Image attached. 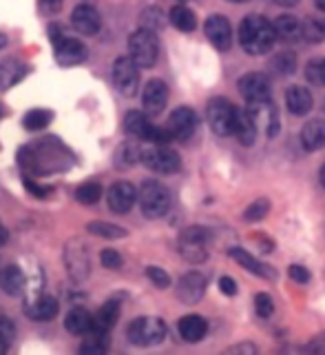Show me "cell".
Returning a JSON list of instances; mask_svg holds the SVG:
<instances>
[{"label": "cell", "instance_id": "obj_1", "mask_svg": "<svg viewBox=\"0 0 325 355\" xmlns=\"http://www.w3.org/2000/svg\"><path fill=\"white\" fill-rule=\"evenodd\" d=\"M237 36H239V44L243 47V51L250 55H263L270 51L277 42L275 25L270 20H266L263 16H257V14H250L241 20Z\"/></svg>", "mask_w": 325, "mask_h": 355}, {"label": "cell", "instance_id": "obj_2", "mask_svg": "<svg viewBox=\"0 0 325 355\" xmlns=\"http://www.w3.org/2000/svg\"><path fill=\"white\" fill-rule=\"evenodd\" d=\"M138 202H140V209L142 214L155 220V218H164L168 211H171V191H168V187H164L162 182L158 180H147L138 191Z\"/></svg>", "mask_w": 325, "mask_h": 355}, {"label": "cell", "instance_id": "obj_3", "mask_svg": "<svg viewBox=\"0 0 325 355\" xmlns=\"http://www.w3.org/2000/svg\"><path fill=\"white\" fill-rule=\"evenodd\" d=\"M129 55L136 60L140 67L149 69L160 58V40L155 36V31L140 27L138 31L131 33L129 38Z\"/></svg>", "mask_w": 325, "mask_h": 355}, {"label": "cell", "instance_id": "obj_4", "mask_svg": "<svg viewBox=\"0 0 325 355\" xmlns=\"http://www.w3.org/2000/svg\"><path fill=\"white\" fill-rule=\"evenodd\" d=\"M127 338L136 347H155L166 338V324L160 318H138L127 329Z\"/></svg>", "mask_w": 325, "mask_h": 355}, {"label": "cell", "instance_id": "obj_5", "mask_svg": "<svg viewBox=\"0 0 325 355\" xmlns=\"http://www.w3.org/2000/svg\"><path fill=\"white\" fill-rule=\"evenodd\" d=\"M208 240L210 233L206 227H188L182 231V236L177 240V251L190 264H199L208 258Z\"/></svg>", "mask_w": 325, "mask_h": 355}, {"label": "cell", "instance_id": "obj_6", "mask_svg": "<svg viewBox=\"0 0 325 355\" xmlns=\"http://www.w3.org/2000/svg\"><path fill=\"white\" fill-rule=\"evenodd\" d=\"M144 166H149L155 173H164L171 175L182 169V158L175 149H171L168 144H151V147L142 149V158Z\"/></svg>", "mask_w": 325, "mask_h": 355}, {"label": "cell", "instance_id": "obj_7", "mask_svg": "<svg viewBox=\"0 0 325 355\" xmlns=\"http://www.w3.org/2000/svg\"><path fill=\"white\" fill-rule=\"evenodd\" d=\"M51 42H53V49H55V60L62 67H73V64H80L86 60V47L75 38L64 36V33L58 27H51Z\"/></svg>", "mask_w": 325, "mask_h": 355}, {"label": "cell", "instance_id": "obj_8", "mask_svg": "<svg viewBox=\"0 0 325 355\" xmlns=\"http://www.w3.org/2000/svg\"><path fill=\"white\" fill-rule=\"evenodd\" d=\"M113 85L122 96H136L140 89V64L131 58V55H122L113 62Z\"/></svg>", "mask_w": 325, "mask_h": 355}, {"label": "cell", "instance_id": "obj_9", "mask_svg": "<svg viewBox=\"0 0 325 355\" xmlns=\"http://www.w3.org/2000/svg\"><path fill=\"white\" fill-rule=\"evenodd\" d=\"M234 114L237 109L230 105V100L226 98H212L208 107H206V118L210 129L217 133V136H230L232 127H234Z\"/></svg>", "mask_w": 325, "mask_h": 355}, {"label": "cell", "instance_id": "obj_10", "mask_svg": "<svg viewBox=\"0 0 325 355\" xmlns=\"http://www.w3.org/2000/svg\"><path fill=\"white\" fill-rule=\"evenodd\" d=\"M64 269L69 271V275L75 282H82L84 277L91 271V262H89V253L86 247L77 240L69 242L64 249Z\"/></svg>", "mask_w": 325, "mask_h": 355}, {"label": "cell", "instance_id": "obj_11", "mask_svg": "<svg viewBox=\"0 0 325 355\" xmlns=\"http://www.w3.org/2000/svg\"><path fill=\"white\" fill-rule=\"evenodd\" d=\"M239 94L248 100V103H259V100H270L272 98V85L270 78L263 73H245L237 83Z\"/></svg>", "mask_w": 325, "mask_h": 355}, {"label": "cell", "instance_id": "obj_12", "mask_svg": "<svg viewBox=\"0 0 325 355\" xmlns=\"http://www.w3.org/2000/svg\"><path fill=\"white\" fill-rule=\"evenodd\" d=\"M197 125H199V118L190 107H177L171 114V118H168V131L173 133L175 140H182V142L195 136Z\"/></svg>", "mask_w": 325, "mask_h": 355}, {"label": "cell", "instance_id": "obj_13", "mask_svg": "<svg viewBox=\"0 0 325 355\" xmlns=\"http://www.w3.org/2000/svg\"><path fill=\"white\" fill-rule=\"evenodd\" d=\"M106 202L109 209L118 216H124L133 209V205L138 202V189L131 182H115L111 184L109 193H106Z\"/></svg>", "mask_w": 325, "mask_h": 355}, {"label": "cell", "instance_id": "obj_14", "mask_svg": "<svg viewBox=\"0 0 325 355\" xmlns=\"http://www.w3.org/2000/svg\"><path fill=\"white\" fill-rule=\"evenodd\" d=\"M250 114L257 122V129H263L268 138H275L279 133V114L272 100H259V103H248Z\"/></svg>", "mask_w": 325, "mask_h": 355}, {"label": "cell", "instance_id": "obj_15", "mask_svg": "<svg viewBox=\"0 0 325 355\" xmlns=\"http://www.w3.org/2000/svg\"><path fill=\"white\" fill-rule=\"evenodd\" d=\"M204 31L212 47H217L219 51H228L232 47V27L226 16H210L204 25Z\"/></svg>", "mask_w": 325, "mask_h": 355}, {"label": "cell", "instance_id": "obj_16", "mask_svg": "<svg viewBox=\"0 0 325 355\" xmlns=\"http://www.w3.org/2000/svg\"><path fill=\"white\" fill-rule=\"evenodd\" d=\"M206 275L199 271H190L182 275V280L177 282V297L184 304H197L206 293Z\"/></svg>", "mask_w": 325, "mask_h": 355}, {"label": "cell", "instance_id": "obj_17", "mask_svg": "<svg viewBox=\"0 0 325 355\" xmlns=\"http://www.w3.org/2000/svg\"><path fill=\"white\" fill-rule=\"evenodd\" d=\"M168 103V87L160 78H153L142 92V107L149 116H160Z\"/></svg>", "mask_w": 325, "mask_h": 355}, {"label": "cell", "instance_id": "obj_18", "mask_svg": "<svg viewBox=\"0 0 325 355\" xmlns=\"http://www.w3.org/2000/svg\"><path fill=\"white\" fill-rule=\"evenodd\" d=\"M71 25L82 36H95L102 27V18H100L98 9L91 5H77L71 14Z\"/></svg>", "mask_w": 325, "mask_h": 355}, {"label": "cell", "instance_id": "obj_19", "mask_svg": "<svg viewBox=\"0 0 325 355\" xmlns=\"http://www.w3.org/2000/svg\"><path fill=\"white\" fill-rule=\"evenodd\" d=\"M272 25H275L277 40H281L286 44H295L299 40H304V22H299L297 16L284 14V16H279Z\"/></svg>", "mask_w": 325, "mask_h": 355}, {"label": "cell", "instance_id": "obj_20", "mask_svg": "<svg viewBox=\"0 0 325 355\" xmlns=\"http://www.w3.org/2000/svg\"><path fill=\"white\" fill-rule=\"evenodd\" d=\"M234 138H237L243 147H252L257 140V122L250 114V109H237L234 114V127H232Z\"/></svg>", "mask_w": 325, "mask_h": 355}, {"label": "cell", "instance_id": "obj_21", "mask_svg": "<svg viewBox=\"0 0 325 355\" xmlns=\"http://www.w3.org/2000/svg\"><path fill=\"white\" fill-rule=\"evenodd\" d=\"M312 105H315V98H312L310 89L301 87V85H292L286 92V107L292 116H306L310 114Z\"/></svg>", "mask_w": 325, "mask_h": 355}, {"label": "cell", "instance_id": "obj_22", "mask_svg": "<svg viewBox=\"0 0 325 355\" xmlns=\"http://www.w3.org/2000/svg\"><path fill=\"white\" fill-rule=\"evenodd\" d=\"M25 313L27 318L36 322H49L58 315V300L51 295H38V297H33L31 302H27Z\"/></svg>", "mask_w": 325, "mask_h": 355}, {"label": "cell", "instance_id": "obj_23", "mask_svg": "<svg viewBox=\"0 0 325 355\" xmlns=\"http://www.w3.org/2000/svg\"><path fill=\"white\" fill-rule=\"evenodd\" d=\"M228 253H230V258H232L234 262H237V264H241L245 271H250V273L259 275V277H266V280H272V277H277V273L270 269V266H266L263 262H259L252 253H248L245 249H241V247H232Z\"/></svg>", "mask_w": 325, "mask_h": 355}, {"label": "cell", "instance_id": "obj_24", "mask_svg": "<svg viewBox=\"0 0 325 355\" xmlns=\"http://www.w3.org/2000/svg\"><path fill=\"white\" fill-rule=\"evenodd\" d=\"M93 322H95V315L89 313L86 309L77 306L66 313L64 329L73 333V336H89V333H93Z\"/></svg>", "mask_w": 325, "mask_h": 355}, {"label": "cell", "instance_id": "obj_25", "mask_svg": "<svg viewBox=\"0 0 325 355\" xmlns=\"http://www.w3.org/2000/svg\"><path fill=\"white\" fill-rule=\"evenodd\" d=\"M177 331H179V336H182V340L193 344V342H199V340L206 338L208 322L201 315H184L182 320H179Z\"/></svg>", "mask_w": 325, "mask_h": 355}, {"label": "cell", "instance_id": "obj_26", "mask_svg": "<svg viewBox=\"0 0 325 355\" xmlns=\"http://www.w3.org/2000/svg\"><path fill=\"white\" fill-rule=\"evenodd\" d=\"M301 144L306 151H319L325 147V120H310L301 129Z\"/></svg>", "mask_w": 325, "mask_h": 355}, {"label": "cell", "instance_id": "obj_27", "mask_svg": "<svg viewBox=\"0 0 325 355\" xmlns=\"http://www.w3.org/2000/svg\"><path fill=\"white\" fill-rule=\"evenodd\" d=\"M120 318V300H109L100 311L95 313V322H93V331H100V333H109L111 329L115 327V322Z\"/></svg>", "mask_w": 325, "mask_h": 355}, {"label": "cell", "instance_id": "obj_28", "mask_svg": "<svg viewBox=\"0 0 325 355\" xmlns=\"http://www.w3.org/2000/svg\"><path fill=\"white\" fill-rule=\"evenodd\" d=\"M0 288L7 295H18L22 288H25V273L18 264H7L3 271H0Z\"/></svg>", "mask_w": 325, "mask_h": 355}, {"label": "cell", "instance_id": "obj_29", "mask_svg": "<svg viewBox=\"0 0 325 355\" xmlns=\"http://www.w3.org/2000/svg\"><path fill=\"white\" fill-rule=\"evenodd\" d=\"M27 71H29V67L18 62V60H5V62H0V89H3V92H7V89L18 85L22 78L27 76Z\"/></svg>", "mask_w": 325, "mask_h": 355}, {"label": "cell", "instance_id": "obj_30", "mask_svg": "<svg viewBox=\"0 0 325 355\" xmlns=\"http://www.w3.org/2000/svg\"><path fill=\"white\" fill-rule=\"evenodd\" d=\"M168 20L173 22V27L175 29H179V31H193L195 27H197V18H195V14L190 11L186 5H175L173 9H171V14H168Z\"/></svg>", "mask_w": 325, "mask_h": 355}, {"label": "cell", "instance_id": "obj_31", "mask_svg": "<svg viewBox=\"0 0 325 355\" xmlns=\"http://www.w3.org/2000/svg\"><path fill=\"white\" fill-rule=\"evenodd\" d=\"M86 231L93 233V236L106 238V240H118V238L127 236V229H122L118 225H111V222H89Z\"/></svg>", "mask_w": 325, "mask_h": 355}, {"label": "cell", "instance_id": "obj_32", "mask_svg": "<svg viewBox=\"0 0 325 355\" xmlns=\"http://www.w3.org/2000/svg\"><path fill=\"white\" fill-rule=\"evenodd\" d=\"M304 40L319 44L325 40V18H306L304 20Z\"/></svg>", "mask_w": 325, "mask_h": 355}, {"label": "cell", "instance_id": "obj_33", "mask_svg": "<svg viewBox=\"0 0 325 355\" xmlns=\"http://www.w3.org/2000/svg\"><path fill=\"white\" fill-rule=\"evenodd\" d=\"M270 69L277 76H290V73H295V69H297V55L290 53V51L277 53L275 58H272V62H270Z\"/></svg>", "mask_w": 325, "mask_h": 355}, {"label": "cell", "instance_id": "obj_34", "mask_svg": "<svg viewBox=\"0 0 325 355\" xmlns=\"http://www.w3.org/2000/svg\"><path fill=\"white\" fill-rule=\"evenodd\" d=\"M51 118H53V114L47 109H31L25 116V120H22V125H25V129H29V131H40L49 125Z\"/></svg>", "mask_w": 325, "mask_h": 355}, {"label": "cell", "instance_id": "obj_35", "mask_svg": "<svg viewBox=\"0 0 325 355\" xmlns=\"http://www.w3.org/2000/svg\"><path fill=\"white\" fill-rule=\"evenodd\" d=\"M106 349H109L106 333L93 331V336L86 338V342L80 347V353L82 355H100V353H106Z\"/></svg>", "mask_w": 325, "mask_h": 355}, {"label": "cell", "instance_id": "obj_36", "mask_svg": "<svg viewBox=\"0 0 325 355\" xmlns=\"http://www.w3.org/2000/svg\"><path fill=\"white\" fill-rule=\"evenodd\" d=\"M75 198H77V202H82V205H95L98 200L102 198V184L100 182H84V184L77 187Z\"/></svg>", "mask_w": 325, "mask_h": 355}, {"label": "cell", "instance_id": "obj_37", "mask_svg": "<svg viewBox=\"0 0 325 355\" xmlns=\"http://www.w3.org/2000/svg\"><path fill=\"white\" fill-rule=\"evenodd\" d=\"M270 214V200L268 198H257L252 205L245 207L243 211V220L245 222H259Z\"/></svg>", "mask_w": 325, "mask_h": 355}, {"label": "cell", "instance_id": "obj_38", "mask_svg": "<svg viewBox=\"0 0 325 355\" xmlns=\"http://www.w3.org/2000/svg\"><path fill=\"white\" fill-rule=\"evenodd\" d=\"M142 27H147V29H151V31L162 29V27H164V14H162L160 9H155V7L147 9V11L142 14Z\"/></svg>", "mask_w": 325, "mask_h": 355}, {"label": "cell", "instance_id": "obj_39", "mask_svg": "<svg viewBox=\"0 0 325 355\" xmlns=\"http://www.w3.org/2000/svg\"><path fill=\"white\" fill-rule=\"evenodd\" d=\"M142 158V149H138L136 144H124L120 151H118V164L120 166H131L136 164V160Z\"/></svg>", "mask_w": 325, "mask_h": 355}, {"label": "cell", "instance_id": "obj_40", "mask_svg": "<svg viewBox=\"0 0 325 355\" xmlns=\"http://www.w3.org/2000/svg\"><path fill=\"white\" fill-rule=\"evenodd\" d=\"M254 311L259 318H270L275 313V302L268 293H257L254 295Z\"/></svg>", "mask_w": 325, "mask_h": 355}, {"label": "cell", "instance_id": "obj_41", "mask_svg": "<svg viewBox=\"0 0 325 355\" xmlns=\"http://www.w3.org/2000/svg\"><path fill=\"white\" fill-rule=\"evenodd\" d=\"M100 262H102V266H106V269H111V271H118V269H122V264H124L122 255L113 249H104L102 253H100Z\"/></svg>", "mask_w": 325, "mask_h": 355}, {"label": "cell", "instance_id": "obj_42", "mask_svg": "<svg viewBox=\"0 0 325 355\" xmlns=\"http://www.w3.org/2000/svg\"><path fill=\"white\" fill-rule=\"evenodd\" d=\"M306 76L312 83L317 85H325V60H312L306 69Z\"/></svg>", "mask_w": 325, "mask_h": 355}, {"label": "cell", "instance_id": "obj_43", "mask_svg": "<svg viewBox=\"0 0 325 355\" xmlns=\"http://www.w3.org/2000/svg\"><path fill=\"white\" fill-rule=\"evenodd\" d=\"M147 275H149V280L158 288H168V286H171V277H168V273L162 271L160 266H149Z\"/></svg>", "mask_w": 325, "mask_h": 355}, {"label": "cell", "instance_id": "obj_44", "mask_svg": "<svg viewBox=\"0 0 325 355\" xmlns=\"http://www.w3.org/2000/svg\"><path fill=\"white\" fill-rule=\"evenodd\" d=\"M288 275L292 277L295 282H299V284H308L310 282V271L306 269V266H301V264H292V266H290Z\"/></svg>", "mask_w": 325, "mask_h": 355}, {"label": "cell", "instance_id": "obj_45", "mask_svg": "<svg viewBox=\"0 0 325 355\" xmlns=\"http://www.w3.org/2000/svg\"><path fill=\"white\" fill-rule=\"evenodd\" d=\"M25 187H27V191H29L31 196H36V198H49V196L53 193V189H51V187H42V184H38V182L29 180V178H25Z\"/></svg>", "mask_w": 325, "mask_h": 355}, {"label": "cell", "instance_id": "obj_46", "mask_svg": "<svg viewBox=\"0 0 325 355\" xmlns=\"http://www.w3.org/2000/svg\"><path fill=\"white\" fill-rule=\"evenodd\" d=\"M0 336H5L11 342L16 338V324H14V320L7 315H0Z\"/></svg>", "mask_w": 325, "mask_h": 355}, {"label": "cell", "instance_id": "obj_47", "mask_svg": "<svg viewBox=\"0 0 325 355\" xmlns=\"http://www.w3.org/2000/svg\"><path fill=\"white\" fill-rule=\"evenodd\" d=\"M219 288H221L223 295H234V293H237V282H234L232 277L223 275L221 280H219Z\"/></svg>", "mask_w": 325, "mask_h": 355}, {"label": "cell", "instance_id": "obj_48", "mask_svg": "<svg viewBox=\"0 0 325 355\" xmlns=\"http://www.w3.org/2000/svg\"><path fill=\"white\" fill-rule=\"evenodd\" d=\"M40 3H42L44 11H49V14H58L64 5V0H40Z\"/></svg>", "mask_w": 325, "mask_h": 355}, {"label": "cell", "instance_id": "obj_49", "mask_svg": "<svg viewBox=\"0 0 325 355\" xmlns=\"http://www.w3.org/2000/svg\"><path fill=\"white\" fill-rule=\"evenodd\" d=\"M226 353H245V355H252V353H257V347L254 344H237V347H230Z\"/></svg>", "mask_w": 325, "mask_h": 355}, {"label": "cell", "instance_id": "obj_50", "mask_svg": "<svg viewBox=\"0 0 325 355\" xmlns=\"http://www.w3.org/2000/svg\"><path fill=\"white\" fill-rule=\"evenodd\" d=\"M11 344H14V342H11V340H7L5 336H0V355H5V353L9 351V347H11Z\"/></svg>", "mask_w": 325, "mask_h": 355}, {"label": "cell", "instance_id": "obj_51", "mask_svg": "<svg viewBox=\"0 0 325 355\" xmlns=\"http://www.w3.org/2000/svg\"><path fill=\"white\" fill-rule=\"evenodd\" d=\"M275 3L281 7H295V5H299V0H275Z\"/></svg>", "mask_w": 325, "mask_h": 355}, {"label": "cell", "instance_id": "obj_52", "mask_svg": "<svg viewBox=\"0 0 325 355\" xmlns=\"http://www.w3.org/2000/svg\"><path fill=\"white\" fill-rule=\"evenodd\" d=\"M7 238H9V233H7V229L0 225V247H3V244L7 242Z\"/></svg>", "mask_w": 325, "mask_h": 355}, {"label": "cell", "instance_id": "obj_53", "mask_svg": "<svg viewBox=\"0 0 325 355\" xmlns=\"http://www.w3.org/2000/svg\"><path fill=\"white\" fill-rule=\"evenodd\" d=\"M315 3H317V7L323 11V14H325V0H315Z\"/></svg>", "mask_w": 325, "mask_h": 355}, {"label": "cell", "instance_id": "obj_54", "mask_svg": "<svg viewBox=\"0 0 325 355\" xmlns=\"http://www.w3.org/2000/svg\"><path fill=\"white\" fill-rule=\"evenodd\" d=\"M5 44H7V36H5V33H0V49H3Z\"/></svg>", "mask_w": 325, "mask_h": 355}, {"label": "cell", "instance_id": "obj_55", "mask_svg": "<svg viewBox=\"0 0 325 355\" xmlns=\"http://www.w3.org/2000/svg\"><path fill=\"white\" fill-rule=\"evenodd\" d=\"M321 184L325 187V164L321 166Z\"/></svg>", "mask_w": 325, "mask_h": 355}, {"label": "cell", "instance_id": "obj_56", "mask_svg": "<svg viewBox=\"0 0 325 355\" xmlns=\"http://www.w3.org/2000/svg\"><path fill=\"white\" fill-rule=\"evenodd\" d=\"M228 3H248V0H228Z\"/></svg>", "mask_w": 325, "mask_h": 355}, {"label": "cell", "instance_id": "obj_57", "mask_svg": "<svg viewBox=\"0 0 325 355\" xmlns=\"http://www.w3.org/2000/svg\"><path fill=\"white\" fill-rule=\"evenodd\" d=\"M179 3H188V0H179Z\"/></svg>", "mask_w": 325, "mask_h": 355}]
</instances>
